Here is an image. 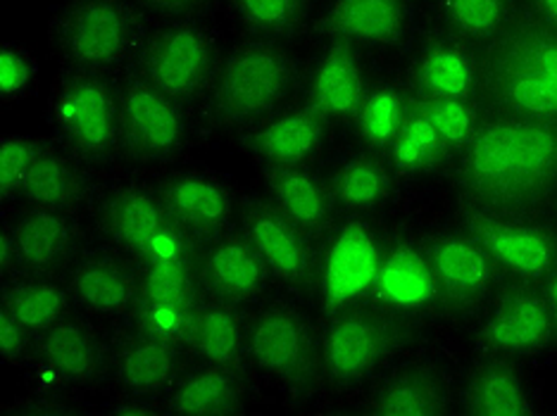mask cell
<instances>
[{
    "label": "cell",
    "instance_id": "6da1fadb",
    "mask_svg": "<svg viewBox=\"0 0 557 416\" xmlns=\"http://www.w3.org/2000/svg\"><path fill=\"white\" fill-rule=\"evenodd\" d=\"M465 205L531 217L557 200V124L496 115L460 150Z\"/></svg>",
    "mask_w": 557,
    "mask_h": 416
},
{
    "label": "cell",
    "instance_id": "7a4b0ae2",
    "mask_svg": "<svg viewBox=\"0 0 557 416\" xmlns=\"http://www.w3.org/2000/svg\"><path fill=\"white\" fill-rule=\"evenodd\" d=\"M476 60V96L496 115L557 124V29L517 12Z\"/></svg>",
    "mask_w": 557,
    "mask_h": 416
},
{
    "label": "cell",
    "instance_id": "3957f363",
    "mask_svg": "<svg viewBox=\"0 0 557 416\" xmlns=\"http://www.w3.org/2000/svg\"><path fill=\"white\" fill-rule=\"evenodd\" d=\"M300 62L278 41L246 39L222 58L206 98V115L222 131H248L268 119L296 93Z\"/></svg>",
    "mask_w": 557,
    "mask_h": 416
},
{
    "label": "cell",
    "instance_id": "277c9868",
    "mask_svg": "<svg viewBox=\"0 0 557 416\" xmlns=\"http://www.w3.org/2000/svg\"><path fill=\"white\" fill-rule=\"evenodd\" d=\"M134 0H65L48 24V43L62 70L120 74L134 65L144 36Z\"/></svg>",
    "mask_w": 557,
    "mask_h": 416
},
{
    "label": "cell",
    "instance_id": "5b68a950",
    "mask_svg": "<svg viewBox=\"0 0 557 416\" xmlns=\"http://www.w3.org/2000/svg\"><path fill=\"white\" fill-rule=\"evenodd\" d=\"M220 36L206 17L160 20L148 29L134 70L184 108L206 103L222 67Z\"/></svg>",
    "mask_w": 557,
    "mask_h": 416
},
{
    "label": "cell",
    "instance_id": "8992f818",
    "mask_svg": "<svg viewBox=\"0 0 557 416\" xmlns=\"http://www.w3.org/2000/svg\"><path fill=\"white\" fill-rule=\"evenodd\" d=\"M48 117L62 148L79 162L106 165L120 153L117 88L108 74L60 70Z\"/></svg>",
    "mask_w": 557,
    "mask_h": 416
},
{
    "label": "cell",
    "instance_id": "52a82bcc",
    "mask_svg": "<svg viewBox=\"0 0 557 416\" xmlns=\"http://www.w3.org/2000/svg\"><path fill=\"white\" fill-rule=\"evenodd\" d=\"M410 336L408 314L372 300L336 310L322 329L324 378L336 388H356L394 357Z\"/></svg>",
    "mask_w": 557,
    "mask_h": 416
},
{
    "label": "cell",
    "instance_id": "ba28073f",
    "mask_svg": "<svg viewBox=\"0 0 557 416\" xmlns=\"http://www.w3.org/2000/svg\"><path fill=\"white\" fill-rule=\"evenodd\" d=\"M98 224L120 255L138 269L156 262L196 257V241L164 207L156 186L120 184L106 196Z\"/></svg>",
    "mask_w": 557,
    "mask_h": 416
},
{
    "label": "cell",
    "instance_id": "9c48e42d",
    "mask_svg": "<svg viewBox=\"0 0 557 416\" xmlns=\"http://www.w3.org/2000/svg\"><path fill=\"white\" fill-rule=\"evenodd\" d=\"M248 355L264 374L296 393H312L324 378L322 333L308 314L276 300L258 310L248 324Z\"/></svg>",
    "mask_w": 557,
    "mask_h": 416
},
{
    "label": "cell",
    "instance_id": "30bf717a",
    "mask_svg": "<svg viewBox=\"0 0 557 416\" xmlns=\"http://www.w3.org/2000/svg\"><path fill=\"white\" fill-rule=\"evenodd\" d=\"M120 108V153L141 165L170 162L188 143L186 108L162 93L134 67L115 81Z\"/></svg>",
    "mask_w": 557,
    "mask_h": 416
},
{
    "label": "cell",
    "instance_id": "8fae6325",
    "mask_svg": "<svg viewBox=\"0 0 557 416\" xmlns=\"http://www.w3.org/2000/svg\"><path fill=\"white\" fill-rule=\"evenodd\" d=\"M460 224L498 269L519 281L536 283L557 269V231L548 224L472 205H462Z\"/></svg>",
    "mask_w": 557,
    "mask_h": 416
},
{
    "label": "cell",
    "instance_id": "7c38bea8",
    "mask_svg": "<svg viewBox=\"0 0 557 416\" xmlns=\"http://www.w3.org/2000/svg\"><path fill=\"white\" fill-rule=\"evenodd\" d=\"M382 255L384 245L370 224L350 219L338 226L320 262L318 283L326 314L372 298Z\"/></svg>",
    "mask_w": 557,
    "mask_h": 416
},
{
    "label": "cell",
    "instance_id": "4fadbf2b",
    "mask_svg": "<svg viewBox=\"0 0 557 416\" xmlns=\"http://www.w3.org/2000/svg\"><path fill=\"white\" fill-rule=\"evenodd\" d=\"M555 343V324L541 288L522 281L498 293L476 336L484 355H539Z\"/></svg>",
    "mask_w": 557,
    "mask_h": 416
},
{
    "label": "cell",
    "instance_id": "5bb4252c",
    "mask_svg": "<svg viewBox=\"0 0 557 416\" xmlns=\"http://www.w3.org/2000/svg\"><path fill=\"white\" fill-rule=\"evenodd\" d=\"M240 224L250 243L258 248L274 279L290 288L312 286L320 279V260L312 238L286 219L270 200L244 198Z\"/></svg>",
    "mask_w": 557,
    "mask_h": 416
},
{
    "label": "cell",
    "instance_id": "9a60e30c",
    "mask_svg": "<svg viewBox=\"0 0 557 416\" xmlns=\"http://www.w3.org/2000/svg\"><path fill=\"white\" fill-rule=\"evenodd\" d=\"M422 248L436 274L441 305L470 314L491 298L498 267L465 229L429 236Z\"/></svg>",
    "mask_w": 557,
    "mask_h": 416
},
{
    "label": "cell",
    "instance_id": "2e32d148",
    "mask_svg": "<svg viewBox=\"0 0 557 416\" xmlns=\"http://www.w3.org/2000/svg\"><path fill=\"white\" fill-rule=\"evenodd\" d=\"M202 293L234 305H250L268 291L272 272L244 231H224L202 245L196 260Z\"/></svg>",
    "mask_w": 557,
    "mask_h": 416
},
{
    "label": "cell",
    "instance_id": "e0dca14e",
    "mask_svg": "<svg viewBox=\"0 0 557 416\" xmlns=\"http://www.w3.org/2000/svg\"><path fill=\"white\" fill-rule=\"evenodd\" d=\"M156 191L176 224L198 245H206L212 238L232 229L236 210L234 193L218 176L196 169L174 172L162 176L156 184Z\"/></svg>",
    "mask_w": 557,
    "mask_h": 416
},
{
    "label": "cell",
    "instance_id": "ac0fdd59",
    "mask_svg": "<svg viewBox=\"0 0 557 416\" xmlns=\"http://www.w3.org/2000/svg\"><path fill=\"white\" fill-rule=\"evenodd\" d=\"M326 119L308 103L284 108L240 134V143L262 167H306L320 153Z\"/></svg>",
    "mask_w": 557,
    "mask_h": 416
},
{
    "label": "cell",
    "instance_id": "d6986e66",
    "mask_svg": "<svg viewBox=\"0 0 557 416\" xmlns=\"http://www.w3.org/2000/svg\"><path fill=\"white\" fill-rule=\"evenodd\" d=\"M72 300L96 317L132 314L141 298V269L120 252H98L74 264L67 279Z\"/></svg>",
    "mask_w": 557,
    "mask_h": 416
},
{
    "label": "cell",
    "instance_id": "ffe728a7",
    "mask_svg": "<svg viewBox=\"0 0 557 416\" xmlns=\"http://www.w3.org/2000/svg\"><path fill=\"white\" fill-rule=\"evenodd\" d=\"M370 300L408 317L441 305L438 281L424 248L408 238L384 245Z\"/></svg>",
    "mask_w": 557,
    "mask_h": 416
},
{
    "label": "cell",
    "instance_id": "44dd1931",
    "mask_svg": "<svg viewBox=\"0 0 557 416\" xmlns=\"http://www.w3.org/2000/svg\"><path fill=\"white\" fill-rule=\"evenodd\" d=\"M10 234L17 248L20 272L29 276H50L67 267L77 257L82 243V231L74 214L44 207L22 212L10 224Z\"/></svg>",
    "mask_w": 557,
    "mask_h": 416
},
{
    "label": "cell",
    "instance_id": "7402d4cb",
    "mask_svg": "<svg viewBox=\"0 0 557 416\" xmlns=\"http://www.w3.org/2000/svg\"><path fill=\"white\" fill-rule=\"evenodd\" d=\"M367 77L358 48L332 41L310 74L306 103L329 124L356 122L367 98Z\"/></svg>",
    "mask_w": 557,
    "mask_h": 416
},
{
    "label": "cell",
    "instance_id": "603a6c76",
    "mask_svg": "<svg viewBox=\"0 0 557 416\" xmlns=\"http://www.w3.org/2000/svg\"><path fill=\"white\" fill-rule=\"evenodd\" d=\"M34 355L44 371L72 388L96 386L106 367L103 345L96 331L70 314L34 338Z\"/></svg>",
    "mask_w": 557,
    "mask_h": 416
},
{
    "label": "cell",
    "instance_id": "cb8c5ba5",
    "mask_svg": "<svg viewBox=\"0 0 557 416\" xmlns=\"http://www.w3.org/2000/svg\"><path fill=\"white\" fill-rule=\"evenodd\" d=\"M408 27V0H332L322 20V31L332 41L367 48L396 46Z\"/></svg>",
    "mask_w": 557,
    "mask_h": 416
},
{
    "label": "cell",
    "instance_id": "d4e9b609",
    "mask_svg": "<svg viewBox=\"0 0 557 416\" xmlns=\"http://www.w3.org/2000/svg\"><path fill=\"white\" fill-rule=\"evenodd\" d=\"M248 324L240 305L202 293L194 310L186 350L208 364L244 369L250 360Z\"/></svg>",
    "mask_w": 557,
    "mask_h": 416
},
{
    "label": "cell",
    "instance_id": "484cf974",
    "mask_svg": "<svg viewBox=\"0 0 557 416\" xmlns=\"http://www.w3.org/2000/svg\"><path fill=\"white\" fill-rule=\"evenodd\" d=\"M270 203L312 241L332 229L336 200L332 188L308 167H264Z\"/></svg>",
    "mask_w": 557,
    "mask_h": 416
},
{
    "label": "cell",
    "instance_id": "4316f807",
    "mask_svg": "<svg viewBox=\"0 0 557 416\" xmlns=\"http://www.w3.org/2000/svg\"><path fill=\"white\" fill-rule=\"evenodd\" d=\"M420 98H474L479 60L470 43L455 34H438L424 41L412 70Z\"/></svg>",
    "mask_w": 557,
    "mask_h": 416
},
{
    "label": "cell",
    "instance_id": "83f0119b",
    "mask_svg": "<svg viewBox=\"0 0 557 416\" xmlns=\"http://www.w3.org/2000/svg\"><path fill=\"white\" fill-rule=\"evenodd\" d=\"M184 350L153 336L134 331L115 355V376L126 393L158 398L174 388L182 371Z\"/></svg>",
    "mask_w": 557,
    "mask_h": 416
},
{
    "label": "cell",
    "instance_id": "f1b7e54d",
    "mask_svg": "<svg viewBox=\"0 0 557 416\" xmlns=\"http://www.w3.org/2000/svg\"><path fill=\"white\" fill-rule=\"evenodd\" d=\"M448 378L436 367H405L374 388L367 414L374 416H443L450 412Z\"/></svg>",
    "mask_w": 557,
    "mask_h": 416
},
{
    "label": "cell",
    "instance_id": "f546056e",
    "mask_svg": "<svg viewBox=\"0 0 557 416\" xmlns=\"http://www.w3.org/2000/svg\"><path fill=\"white\" fill-rule=\"evenodd\" d=\"M465 412L472 416H529L534 414L529 386L512 357L484 355L467 376Z\"/></svg>",
    "mask_w": 557,
    "mask_h": 416
},
{
    "label": "cell",
    "instance_id": "4dcf8cb0",
    "mask_svg": "<svg viewBox=\"0 0 557 416\" xmlns=\"http://www.w3.org/2000/svg\"><path fill=\"white\" fill-rule=\"evenodd\" d=\"M248 395L244 369L224 364H202L174 386L168 400L170 414L226 416L244 412Z\"/></svg>",
    "mask_w": 557,
    "mask_h": 416
},
{
    "label": "cell",
    "instance_id": "1f68e13d",
    "mask_svg": "<svg viewBox=\"0 0 557 416\" xmlns=\"http://www.w3.org/2000/svg\"><path fill=\"white\" fill-rule=\"evenodd\" d=\"M77 162L79 160L72 157L67 150L44 143L20 198L29 207L77 214L86 205L88 196Z\"/></svg>",
    "mask_w": 557,
    "mask_h": 416
},
{
    "label": "cell",
    "instance_id": "d6a6232c",
    "mask_svg": "<svg viewBox=\"0 0 557 416\" xmlns=\"http://www.w3.org/2000/svg\"><path fill=\"white\" fill-rule=\"evenodd\" d=\"M70 288L50 276L22 274L12 279L3 291V307L15 317L34 338L44 333L70 314Z\"/></svg>",
    "mask_w": 557,
    "mask_h": 416
},
{
    "label": "cell",
    "instance_id": "836d02e7",
    "mask_svg": "<svg viewBox=\"0 0 557 416\" xmlns=\"http://www.w3.org/2000/svg\"><path fill=\"white\" fill-rule=\"evenodd\" d=\"M329 188L341 207L352 212L374 210L391 193V174L376 153H362L336 167Z\"/></svg>",
    "mask_w": 557,
    "mask_h": 416
},
{
    "label": "cell",
    "instance_id": "e575fe53",
    "mask_svg": "<svg viewBox=\"0 0 557 416\" xmlns=\"http://www.w3.org/2000/svg\"><path fill=\"white\" fill-rule=\"evenodd\" d=\"M448 31L470 46H484L517 15L515 0H441Z\"/></svg>",
    "mask_w": 557,
    "mask_h": 416
},
{
    "label": "cell",
    "instance_id": "d590c367",
    "mask_svg": "<svg viewBox=\"0 0 557 416\" xmlns=\"http://www.w3.org/2000/svg\"><path fill=\"white\" fill-rule=\"evenodd\" d=\"M412 100L405 98L394 86H376L367 93L356 119L362 143L372 153H388L405 119L410 115Z\"/></svg>",
    "mask_w": 557,
    "mask_h": 416
},
{
    "label": "cell",
    "instance_id": "8d00e7d4",
    "mask_svg": "<svg viewBox=\"0 0 557 416\" xmlns=\"http://www.w3.org/2000/svg\"><path fill=\"white\" fill-rule=\"evenodd\" d=\"M230 5L250 36L282 41L302 29L312 0H230Z\"/></svg>",
    "mask_w": 557,
    "mask_h": 416
},
{
    "label": "cell",
    "instance_id": "74e56055",
    "mask_svg": "<svg viewBox=\"0 0 557 416\" xmlns=\"http://www.w3.org/2000/svg\"><path fill=\"white\" fill-rule=\"evenodd\" d=\"M450 153L453 150L448 148V143L443 141L422 112L414 110V105L410 108L408 119H405L400 134L388 150L394 165L408 174L432 172L443 165Z\"/></svg>",
    "mask_w": 557,
    "mask_h": 416
},
{
    "label": "cell",
    "instance_id": "f35d334b",
    "mask_svg": "<svg viewBox=\"0 0 557 416\" xmlns=\"http://www.w3.org/2000/svg\"><path fill=\"white\" fill-rule=\"evenodd\" d=\"M198 300L138 298V305L132 312L134 331L186 348V338L188 329H191Z\"/></svg>",
    "mask_w": 557,
    "mask_h": 416
},
{
    "label": "cell",
    "instance_id": "ab89813d",
    "mask_svg": "<svg viewBox=\"0 0 557 416\" xmlns=\"http://www.w3.org/2000/svg\"><path fill=\"white\" fill-rule=\"evenodd\" d=\"M414 110L434 126L450 150H462L479 129V110L472 98H412Z\"/></svg>",
    "mask_w": 557,
    "mask_h": 416
},
{
    "label": "cell",
    "instance_id": "60d3db41",
    "mask_svg": "<svg viewBox=\"0 0 557 416\" xmlns=\"http://www.w3.org/2000/svg\"><path fill=\"white\" fill-rule=\"evenodd\" d=\"M41 146V141L29 136L10 134L0 138V198H20L22 186L27 181Z\"/></svg>",
    "mask_w": 557,
    "mask_h": 416
},
{
    "label": "cell",
    "instance_id": "b9f144b4",
    "mask_svg": "<svg viewBox=\"0 0 557 416\" xmlns=\"http://www.w3.org/2000/svg\"><path fill=\"white\" fill-rule=\"evenodd\" d=\"M36 84V58L20 43L0 46V98L3 103L27 98Z\"/></svg>",
    "mask_w": 557,
    "mask_h": 416
},
{
    "label": "cell",
    "instance_id": "7bdbcfd3",
    "mask_svg": "<svg viewBox=\"0 0 557 416\" xmlns=\"http://www.w3.org/2000/svg\"><path fill=\"white\" fill-rule=\"evenodd\" d=\"M32 338L34 336L5 307H0V355L8 364H17L27 357L34 345Z\"/></svg>",
    "mask_w": 557,
    "mask_h": 416
},
{
    "label": "cell",
    "instance_id": "ee69618b",
    "mask_svg": "<svg viewBox=\"0 0 557 416\" xmlns=\"http://www.w3.org/2000/svg\"><path fill=\"white\" fill-rule=\"evenodd\" d=\"M144 15L158 20H182V17H206L214 0H134Z\"/></svg>",
    "mask_w": 557,
    "mask_h": 416
},
{
    "label": "cell",
    "instance_id": "f6af8a7d",
    "mask_svg": "<svg viewBox=\"0 0 557 416\" xmlns=\"http://www.w3.org/2000/svg\"><path fill=\"white\" fill-rule=\"evenodd\" d=\"M0 272H3V279H8V281L17 279V276L22 274L20 260H17V248H15V241H12L10 226H5L3 236H0Z\"/></svg>",
    "mask_w": 557,
    "mask_h": 416
},
{
    "label": "cell",
    "instance_id": "bcb514c9",
    "mask_svg": "<svg viewBox=\"0 0 557 416\" xmlns=\"http://www.w3.org/2000/svg\"><path fill=\"white\" fill-rule=\"evenodd\" d=\"M110 412L120 414V416H150V414H160L162 409L158 405H150L148 398L132 395V400L120 402V405L112 407Z\"/></svg>",
    "mask_w": 557,
    "mask_h": 416
},
{
    "label": "cell",
    "instance_id": "7dc6e473",
    "mask_svg": "<svg viewBox=\"0 0 557 416\" xmlns=\"http://www.w3.org/2000/svg\"><path fill=\"white\" fill-rule=\"evenodd\" d=\"M529 12L543 24L557 29V0H527Z\"/></svg>",
    "mask_w": 557,
    "mask_h": 416
},
{
    "label": "cell",
    "instance_id": "c3c4849f",
    "mask_svg": "<svg viewBox=\"0 0 557 416\" xmlns=\"http://www.w3.org/2000/svg\"><path fill=\"white\" fill-rule=\"evenodd\" d=\"M541 283H543L541 291H543V295H546L550 317L555 324V340H557V269H553Z\"/></svg>",
    "mask_w": 557,
    "mask_h": 416
},
{
    "label": "cell",
    "instance_id": "681fc988",
    "mask_svg": "<svg viewBox=\"0 0 557 416\" xmlns=\"http://www.w3.org/2000/svg\"><path fill=\"white\" fill-rule=\"evenodd\" d=\"M555 203H557V200H555Z\"/></svg>",
    "mask_w": 557,
    "mask_h": 416
}]
</instances>
